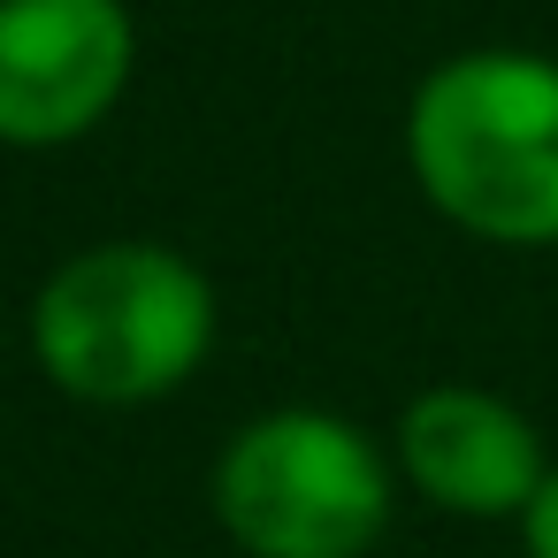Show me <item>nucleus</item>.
<instances>
[{"label": "nucleus", "mask_w": 558, "mask_h": 558, "mask_svg": "<svg viewBox=\"0 0 558 558\" xmlns=\"http://www.w3.org/2000/svg\"><path fill=\"white\" fill-rule=\"evenodd\" d=\"M405 161L444 222L489 245H558V62L451 54L413 93Z\"/></svg>", "instance_id": "f257e3e1"}, {"label": "nucleus", "mask_w": 558, "mask_h": 558, "mask_svg": "<svg viewBox=\"0 0 558 558\" xmlns=\"http://www.w3.org/2000/svg\"><path fill=\"white\" fill-rule=\"evenodd\" d=\"M215 344V291L207 276L146 238L93 245L62 260L32 306L39 367L85 405H146L192 383Z\"/></svg>", "instance_id": "f03ea898"}, {"label": "nucleus", "mask_w": 558, "mask_h": 558, "mask_svg": "<svg viewBox=\"0 0 558 558\" xmlns=\"http://www.w3.org/2000/svg\"><path fill=\"white\" fill-rule=\"evenodd\" d=\"M215 512L253 558H360L390 520V466L337 413H260L215 466Z\"/></svg>", "instance_id": "7ed1b4c3"}, {"label": "nucleus", "mask_w": 558, "mask_h": 558, "mask_svg": "<svg viewBox=\"0 0 558 558\" xmlns=\"http://www.w3.org/2000/svg\"><path fill=\"white\" fill-rule=\"evenodd\" d=\"M138 62L123 0H0V146H70L123 100Z\"/></svg>", "instance_id": "20e7f679"}, {"label": "nucleus", "mask_w": 558, "mask_h": 558, "mask_svg": "<svg viewBox=\"0 0 558 558\" xmlns=\"http://www.w3.org/2000/svg\"><path fill=\"white\" fill-rule=\"evenodd\" d=\"M398 466L413 474V489L428 505H444L459 520H505V512L520 520L550 474L535 421L474 383H436L405 405Z\"/></svg>", "instance_id": "39448f33"}, {"label": "nucleus", "mask_w": 558, "mask_h": 558, "mask_svg": "<svg viewBox=\"0 0 558 558\" xmlns=\"http://www.w3.org/2000/svg\"><path fill=\"white\" fill-rule=\"evenodd\" d=\"M520 535H527V558H558V466H550V474H543V489L527 497Z\"/></svg>", "instance_id": "423d86ee"}]
</instances>
